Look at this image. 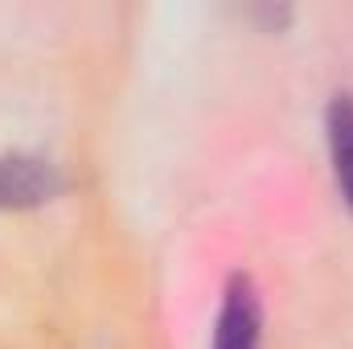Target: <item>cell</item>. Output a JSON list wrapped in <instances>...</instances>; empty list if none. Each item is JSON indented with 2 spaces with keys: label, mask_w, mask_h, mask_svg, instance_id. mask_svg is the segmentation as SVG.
I'll return each instance as SVG.
<instances>
[{
  "label": "cell",
  "mask_w": 353,
  "mask_h": 349,
  "mask_svg": "<svg viewBox=\"0 0 353 349\" xmlns=\"http://www.w3.org/2000/svg\"><path fill=\"white\" fill-rule=\"evenodd\" d=\"M263 341V300L259 288L247 271H234L222 288L218 321H214V341L210 349H259Z\"/></svg>",
  "instance_id": "6da1fadb"
},
{
  "label": "cell",
  "mask_w": 353,
  "mask_h": 349,
  "mask_svg": "<svg viewBox=\"0 0 353 349\" xmlns=\"http://www.w3.org/2000/svg\"><path fill=\"white\" fill-rule=\"evenodd\" d=\"M58 193H62V173L50 161L25 157V152H4L0 157V214H21V210L50 206Z\"/></svg>",
  "instance_id": "7a4b0ae2"
},
{
  "label": "cell",
  "mask_w": 353,
  "mask_h": 349,
  "mask_svg": "<svg viewBox=\"0 0 353 349\" xmlns=\"http://www.w3.org/2000/svg\"><path fill=\"white\" fill-rule=\"evenodd\" d=\"M325 140H329V165L333 185L353 214V90H337L325 107Z\"/></svg>",
  "instance_id": "3957f363"
}]
</instances>
